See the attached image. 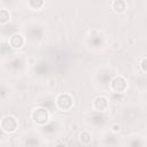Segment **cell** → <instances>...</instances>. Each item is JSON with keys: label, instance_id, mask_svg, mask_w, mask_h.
I'll return each mask as SVG.
<instances>
[{"label": "cell", "instance_id": "6da1fadb", "mask_svg": "<svg viewBox=\"0 0 147 147\" xmlns=\"http://www.w3.org/2000/svg\"><path fill=\"white\" fill-rule=\"evenodd\" d=\"M115 70L110 65H101L99 67L93 75V84L96 88L106 90L109 88L111 79L116 76Z\"/></svg>", "mask_w": 147, "mask_h": 147}, {"label": "cell", "instance_id": "7a4b0ae2", "mask_svg": "<svg viewBox=\"0 0 147 147\" xmlns=\"http://www.w3.org/2000/svg\"><path fill=\"white\" fill-rule=\"evenodd\" d=\"M26 68V59L22 54H14L8 57L6 64H3V69H6L10 75L17 76L24 72Z\"/></svg>", "mask_w": 147, "mask_h": 147}, {"label": "cell", "instance_id": "3957f363", "mask_svg": "<svg viewBox=\"0 0 147 147\" xmlns=\"http://www.w3.org/2000/svg\"><path fill=\"white\" fill-rule=\"evenodd\" d=\"M86 124L95 130H105L109 124V117L107 113H99V111H88L85 116Z\"/></svg>", "mask_w": 147, "mask_h": 147}, {"label": "cell", "instance_id": "277c9868", "mask_svg": "<svg viewBox=\"0 0 147 147\" xmlns=\"http://www.w3.org/2000/svg\"><path fill=\"white\" fill-rule=\"evenodd\" d=\"M24 36L26 38V41L37 44L42 40L45 36V26L40 22H30L24 28Z\"/></svg>", "mask_w": 147, "mask_h": 147}, {"label": "cell", "instance_id": "5b68a950", "mask_svg": "<svg viewBox=\"0 0 147 147\" xmlns=\"http://www.w3.org/2000/svg\"><path fill=\"white\" fill-rule=\"evenodd\" d=\"M30 119H31V122L34 125L41 127V126L46 125L51 121V111L47 108L37 106L36 108H33L31 110V113H30Z\"/></svg>", "mask_w": 147, "mask_h": 147}, {"label": "cell", "instance_id": "8992f818", "mask_svg": "<svg viewBox=\"0 0 147 147\" xmlns=\"http://www.w3.org/2000/svg\"><path fill=\"white\" fill-rule=\"evenodd\" d=\"M22 147H41V133L34 130L24 131L20 137Z\"/></svg>", "mask_w": 147, "mask_h": 147}, {"label": "cell", "instance_id": "52a82bcc", "mask_svg": "<svg viewBox=\"0 0 147 147\" xmlns=\"http://www.w3.org/2000/svg\"><path fill=\"white\" fill-rule=\"evenodd\" d=\"M106 44H107L106 37L98 31H95L91 36H88L87 40H86V47L93 53H99V52L103 51L106 48Z\"/></svg>", "mask_w": 147, "mask_h": 147}, {"label": "cell", "instance_id": "ba28073f", "mask_svg": "<svg viewBox=\"0 0 147 147\" xmlns=\"http://www.w3.org/2000/svg\"><path fill=\"white\" fill-rule=\"evenodd\" d=\"M75 105V99L69 93H59L55 95V109L62 113L69 111Z\"/></svg>", "mask_w": 147, "mask_h": 147}, {"label": "cell", "instance_id": "9c48e42d", "mask_svg": "<svg viewBox=\"0 0 147 147\" xmlns=\"http://www.w3.org/2000/svg\"><path fill=\"white\" fill-rule=\"evenodd\" d=\"M63 130V122L61 121V118H56L53 121H49L46 125L40 127V133L44 137H48V138H54L57 134H60Z\"/></svg>", "mask_w": 147, "mask_h": 147}, {"label": "cell", "instance_id": "30bf717a", "mask_svg": "<svg viewBox=\"0 0 147 147\" xmlns=\"http://www.w3.org/2000/svg\"><path fill=\"white\" fill-rule=\"evenodd\" d=\"M129 88V82L127 79L122 76V75H116L111 82H110V85H109V90L113 94H116V95H119V94H123L127 91Z\"/></svg>", "mask_w": 147, "mask_h": 147}, {"label": "cell", "instance_id": "8fae6325", "mask_svg": "<svg viewBox=\"0 0 147 147\" xmlns=\"http://www.w3.org/2000/svg\"><path fill=\"white\" fill-rule=\"evenodd\" d=\"M20 126V123H18V119L13 116V115H5L2 116L1 118V123H0V127H1V131L7 133V134H10V133H14L17 131Z\"/></svg>", "mask_w": 147, "mask_h": 147}, {"label": "cell", "instance_id": "7c38bea8", "mask_svg": "<svg viewBox=\"0 0 147 147\" xmlns=\"http://www.w3.org/2000/svg\"><path fill=\"white\" fill-rule=\"evenodd\" d=\"M140 108L133 105H127L122 108L121 110V116L125 122H134L140 117Z\"/></svg>", "mask_w": 147, "mask_h": 147}, {"label": "cell", "instance_id": "4fadbf2b", "mask_svg": "<svg viewBox=\"0 0 147 147\" xmlns=\"http://www.w3.org/2000/svg\"><path fill=\"white\" fill-rule=\"evenodd\" d=\"M110 107V101L106 95L99 94L94 96L92 101V110L99 111V113H107Z\"/></svg>", "mask_w": 147, "mask_h": 147}, {"label": "cell", "instance_id": "5bb4252c", "mask_svg": "<svg viewBox=\"0 0 147 147\" xmlns=\"http://www.w3.org/2000/svg\"><path fill=\"white\" fill-rule=\"evenodd\" d=\"M119 136L118 133H114L110 130H107L105 132H102L100 141L102 142L103 147H116L119 144Z\"/></svg>", "mask_w": 147, "mask_h": 147}, {"label": "cell", "instance_id": "9a60e30c", "mask_svg": "<svg viewBox=\"0 0 147 147\" xmlns=\"http://www.w3.org/2000/svg\"><path fill=\"white\" fill-rule=\"evenodd\" d=\"M7 42H8L9 47H10L11 49H14V51H20V49H22V48L25 46V44H26L28 41H26V38H25L24 34L18 33V32H15V33L10 34V37L8 38V41H7Z\"/></svg>", "mask_w": 147, "mask_h": 147}, {"label": "cell", "instance_id": "2e32d148", "mask_svg": "<svg viewBox=\"0 0 147 147\" xmlns=\"http://www.w3.org/2000/svg\"><path fill=\"white\" fill-rule=\"evenodd\" d=\"M146 139L140 134H131L125 139L124 147H146Z\"/></svg>", "mask_w": 147, "mask_h": 147}, {"label": "cell", "instance_id": "e0dca14e", "mask_svg": "<svg viewBox=\"0 0 147 147\" xmlns=\"http://www.w3.org/2000/svg\"><path fill=\"white\" fill-rule=\"evenodd\" d=\"M37 106L39 107H44V108H47L49 111L53 107H55V96L51 95V94H45V95H41L37 99L36 101Z\"/></svg>", "mask_w": 147, "mask_h": 147}, {"label": "cell", "instance_id": "ac0fdd59", "mask_svg": "<svg viewBox=\"0 0 147 147\" xmlns=\"http://www.w3.org/2000/svg\"><path fill=\"white\" fill-rule=\"evenodd\" d=\"M134 87L138 92L140 93H145L147 91V74H142V75H138L134 78Z\"/></svg>", "mask_w": 147, "mask_h": 147}, {"label": "cell", "instance_id": "d6986e66", "mask_svg": "<svg viewBox=\"0 0 147 147\" xmlns=\"http://www.w3.org/2000/svg\"><path fill=\"white\" fill-rule=\"evenodd\" d=\"M78 140L84 146H90L93 142V136L88 130H83L78 134Z\"/></svg>", "mask_w": 147, "mask_h": 147}, {"label": "cell", "instance_id": "ffe728a7", "mask_svg": "<svg viewBox=\"0 0 147 147\" xmlns=\"http://www.w3.org/2000/svg\"><path fill=\"white\" fill-rule=\"evenodd\" d=\"M111 8L115 13L122 14L127 9V2L124 0H115L111 2Z\"/></svg>", "mask_w": 147, "mask_h": 147}, {"label": "cell", "instance_id": "44dd1931", "mask_svg": "<svg viewBox=\"0 0 147 147\" xmlns=\"http://www.w3.org/2000/svg\"><path fill=\"white\" fill-rule=\"evenodd\" d=\"M26 5L31 10H41L46 3L42 0H29Z\"/></svg>", "mask_w": 147, "mask_h": 147}, {"label": "cell", "instance_id": "7402d4cb", "mask_svg": "<svg viewBox=\"0 0 147 147\" xmlns=\"http://www.w3.org/2000/svg\"><path fill=\"white\" fill-rule=\"evenodd\" d=\"M10 21V13L8 9L6 8H1L0 9V24L2 26H5L7 23H9Z\"/></svg>", "mask_w": 147, "mask_h": 147}, {"label": "cell", "instance_id": "603a6c76", "mask_svg": "<svg viewBox=\"0 0 147 147\" xmlns=\"http://www.w3.org/2000/svg\"><path fill=\"white\" fill-rule=\"evenodd\" d=\"M0 94H1V100L2 102L6 101L7 99V95L9 94V85L6 84V82H1V90H0Z\"/></svg>", "mask_w": 147, "mask_h": 147}, {"label": "cell", "instance_id": "cb8c5ba5", "mask_svg": "<svg viewBox=\"0 0 147 147\" xmlns=\"http://www.w3.org/2000/svg\"><path fill=\"white\" fill-rule=\"evenodd\" d=\"M139 67H140V69L144 74H147V57L141 59V61L139 63Z\"/></svg>", "mask_w": 147, "mask_h": 147}, {"label": "cell", "instance_id": "d4e9b609", "mask_svg": "<svg viewBox=\"0 0 147 147\" xmlns=\"http://www.w3.org/2000/svg\"><path fill=\"white\" fill-rule=\"evenodd\" d=\"M109 130H110L111 132H114V133H118V132L121 131V125H119V123H111Z\"/></svg>", "mask_w": 147, "mask_h": 147}, {"label": "cell", "instance_id": "484cf974", "mask_svg": "<svg viewBox=\"0 0 147 147\" xmlns=\"http://www.w3.org/2000/svg\"><path fill=\"white\" fill-rule=\"evenodd\" d=\"M142 100H144V102H145V105L147 106V91H146L145 93H142Z\"/></svg>", "mask_w": 147, "mask_h": 147}, {"label": "cell", "instance_id": "4316f807", "mask_svg": "<svg viewBox=\"0 0 147 147\" xmlns=\"http://www.w3.org/2000/svg\"><path fill=\"white\" fill-rule=\"evenodd\" d=\"M55 147H68V146H67V144H64V142H59V144L55 145Z\"/></svg>", "mask_w": 147, "mask_h": 147}, {"label": "cell", "instance_id": "83f0119b", "mask_svg": "<svg viewBox=\"0 0 147 147\" xmlns=\"http://www.w3.org/2000/svg\"><path fill=\"white\" fill-rule=\"evenodd\" d=\"M146 137H147V126H146Z\"/></svg>", "mask_w": 147, "mask_h": 147}]
</instances>
